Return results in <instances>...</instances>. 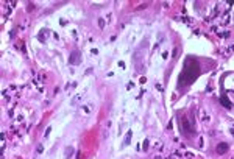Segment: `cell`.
Listing matches in <instances>:
<instances>
[{"mask_svg":"<svg viewBox=\"0 0 234 159\" xmlns=\"http://www.w3.org/2000/svg\"><path fill=\"white\" fill-rule=\"evenodd\" d=\"M228 148H229V147H228L226 142H222V144L217 145V153H219V154H225V153L228 151Z\"/></svg>","mask_w":234,"mask_h":159,"instance_id":"3","label":"cell"},{"mask_svg":"<svg viewBox=\"0 0 234 159\" xmlns=\"http://www.w3.org/2000/svg\"><path fill=\"white\" fill-rule=\"evenodd\" d=\"M197 76H198V64L195 61L189 59L183 69L181 76H179V89H183V86H189Z\"/></svg>","mask_w":234,"mask_h":159,"instance_id":"1","label":"cell"},{"mask_svg":"<svg viewBox=\"0 0 234 159\" xmlns=\"http://www.w3.org/2000/svg\"><path fill=\"white\" fill-rule=\"evenodd\" d=\"M50 131H52V128H50V126H49V128H47V129H45V136H49V134H50Z\"/></svg>","mask_w":234,"mask_h":159,"instance_id":"8","label":"cell"},{"mask_svg":"<svg viewBox=\"0 0 234 159\" xmlns=\"http://www.w3.org/2000/svg\"><path fill=\"white\" fill-rule=\"evenodd\" d=\"M70 154H74V148H72V147H67V148H66V159H69Z\"/></svg>","mask_w":234,"mask_h":159,"instance_id":"5","label":"cell"},{"mask_svg":"<svg viewBox=\"0 0 234 159\" xmlns=\"http://www.w3.org/2000/svg\"><path fill=\"white\" fill-rule=\"evenodd\" d=\"M220 101H222V103H223V104H225V106H226V108H228V109H229V108H231V104H229V103H228V100H226V98H225V97H222V98H220Z\"/></svg>","mask_w":234,"mask_h":159,"instance_id":"6","label":"cell"},{"mask_svg":"<svg viewBox=\"0 0 234 159\" xmlns=\"http://www.w3.org/2000/svg\"><path fill=\"white\" fill-rule=\"evenodd\" d=\"M69 63L70 64H74V66H78L80 63H81V53L80 51H72L70 53V58H69Z\"/></svg>","mask_w":234,"mask_h":159,"instance_id":"2","label":"cell"},{"mask_svg":"<svg viewBox=\"0 0 234 159\" xmlns=\"http://www.w3.org/2000/svg\"><path fill=\"white\" fill-rule=\"evenodd\" d=\"M42 151H44V145L39 144V145H38V153H42Z\"/></svg>","mask_w":234,"mask_h":159,"instance_id":"7","label":"cell"},{"mask_svg":"<svg viewBox=\"0 0 234 159\" xmlns=\"http://www.w3.org/2000/svg\"><path fill=\"white\" fill-rule=\"evenodd\" d=\"M131 134H133L131 131H128V132H127V136H125V140H123V145H128V144H130V140H131Z\"/></svg>","mask_w":234,"mask_h":159,"instance_id":"4","label":"cell"}]
</instances>
